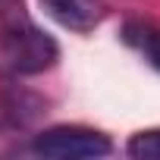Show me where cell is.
<instances>
[{"label": "cell", "mask_w": 160, "mask_h": 160, "mask_svg": "<svg viewBox=\"0 0 160 160\" xmlns=\"http://www.w3.org/2000/svg\"><path fill=\"white\" fill-rule=\"evenodd\" d=\"M113 141L88 126H53L32 138V154L47 160H85V157H107Z\"/></svg>", "instance_id": "cell-2"}, {"label": "cell", "mask_w": 160, "mask_h": 160, "mask_svg": "<svg viewBox=\"0 0 160 160\" xmlns=\"http://www.w3.org/2000/svg\"><path fill=\"white\" fill-rule=\"evenodd\" d=\"M122 41L129 47H135L157 72H160V28L148 25V22H129L122 28Z\"/></svg>", "instance_id": "cell-4"}, {"label": "cell", "mask_w": 160, "mask_h": 160, "mask_svg": "<svg viewBox=\"0 0 160 160\" xmlns=\"http://www.w3.org/2000/svg\"><path fill=\"white\" fill-rule=\"evenodd\" d=\"M7 10H16V0H0V13H7Z\"/></svg>", "instance_id": "cell-6"}, {"label": "cell", "mask_w": 160, "mask_h": 160, "mask_svg": "<svg viewBox=\"0 0 160 160\" xmlns=\"http://www.w3.org/2000/svg\"><path fill=\"white\" fill-rule=\"evenodd\" d=\"M41 7L47 10V16L53 22H60L63 28L78 32V35L98 28L107 16L101 0H41Z\"/></svg>", "instance_id": "cell-3"}, {"label": "cell", "mask_w": 160, "mask_h": 160, "mask_svg": "<svg viewBox=\"0 0 160 160\" xmlns=\"http://www.w3.org/2000/svg\"><path fill=\"white\" fill-rule=\"evenodd\" d=\"M126 154L135 160H160V129L135 132L126 141Z\"/></svg>", "instance_id": "cell-5"}, {"label": "cell", "mask_w": 160, "mask_h": 160, "mask_svg": "<svg viewBox=\"0 0 160 160\" xmlns=\"http://www.w3.org/2000/svg\"><path fill=\"white\" fill-rule=\"evenodd\" d=\"M60 60V44L19 10L3 13L0 25V66L13 75H38Z\"/></svg>", "instance_id": "cell-1"}]
</instances>
